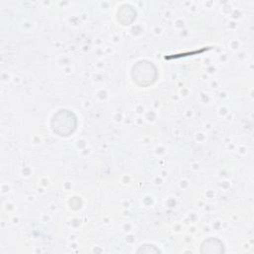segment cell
I'll list each match as a JSON object with an SVG mask.
<instances>
[{"label": "cell", "mask_w": 254, "mask_h": 254, "mask_svg": "<svg viewBox=\"0 0 254 254\" xmlns=\"http://www.w3.org/2000/svg\"><path fill=\"white\" fill-rule=\"evenodd\" d=\"M72 116H73V114L69 112V110H61L58 114H56L53 119L54 131L60 135L62 132L63 126L65 125L72 133L75 128V124H73V122H75V118L74 117L72 118Z\"/></svg>", "instance_id": "obj_1"}, {"label": "cell", "mask_w": 254, "mask_h": 254, "mask_svg": "<svg viewBox=\"0 0 254 254\" xmlns=\"http://www.w3.org/2000/svg\"><path fill=\"white\" fill-rule=\"evenodd\" d=\"M223 251H224L223 243L220 240H218V238H214V237H211V238L205 240L201 247L202 253L217 254V253H222Z\"/></svg>", "instance_id": "obj_2"}, {"label": "cell", "mask_w": 254, "mask_h": 254, "mask_svg": "<svg viewBox=\"0 0 254 254\" xmlns=\"http://www.w3.org/2000/svg\"><path fill=\"white\" fill-rule=\"evenodd\" d=\"M137 253H160V250L154 245H142L137 250Z\"/></svg>", "instance_id": "obj_3"}]
</instances>
